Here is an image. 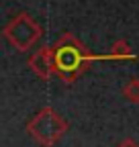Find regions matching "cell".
Masks as SVG:
<instances>
[{
    "label": "cell",
    "mask_w": 139,
    "mask_h": 147,
    "mask_svg": "<svg viewBox=\"0 0 139 147\" xmlns=\"http://www.w3.org/2000/svg\"><path fill=\"white\" fill-rule=\"evenodd\" d=\"M31 67L39 74V76H47L49 74V65H51V49L49 47H45V49H41L37 55H33L31 57Z\"/></svg>",
    "instance_id": "3"
},
{
    "label": "cell",
    "mask_w": 139,
    "mask_h": 147,
    "mask_svg": "<svg viewBox=\"0 0 139 147\" xmlns=\"http://www.w3.org/2000/svg\"><path fill=\"white\" fill-rule=\"evenodd\" d=\"M4 37L12 45L19 47L21 51H27L41 37V29H39V25L35 23L29 14L23 12V14H19L16 18H12V21L6 25Z\"/></svg>",
    "instance_id": "2"
},
{
    "label": "cell",
    "mask_w": 139,
    "mask_h": 147,
    "mask_svg": "<svg viewBox=\"0 0 139 147\" xmlns=\"http://www.w3.org/2000/svg\"><path fill=\"white\" fill-rule=\"evenodd\" d=\"M113 57H133V55H131V49H127V45L123 41H119L113 47Z\"/></svg>",
    "instance_id": "5"
},
{
    "label": "cell",
    "mask_w": 139,
    "mask_h": 147,
    "mask_svg": "<svg viewBox=\"0 0 139 147\" xmlns=\"http://www.w3.org/2000/svg\"><path fill=\"white\" fill-rule=\"evenodd\" d=\"M125 94L129 96V100H135L139 102V80H131L125 88Z\"/></svg>",
    "instance_id": "4"
},
{
    "label": "cell",
    "mask_w": 139,
    "mask_h": 147,
    "mask_svg": "<svg viewBox=\"0 0 139 147\" xmlns=\"http://www.w3.org/2000/svg\"><path fill=\"white\" fill-rule=\"evenodd\" d=\"M90 59H92V55L86 53V49L72 35H63L51 47V65L63 80H74L90 63Z\"/></svg>",
    "instance_id": "1"
}]
</instances>
